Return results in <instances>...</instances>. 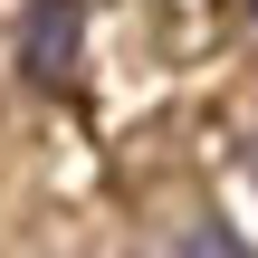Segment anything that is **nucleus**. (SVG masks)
<instances>
[{"instance_id":"obj_1","label":"nucleus","mask_w":258,"mask_h":258,"mask_svg":"<svg viewBox=\"0 0 258 258\" xmlns=\"http://www.w3.org/2000/svg\"><path fill=\"white\" fill-rule=\"evenodd\" d=\"M57 38H77V10H67V0H48V10L29 19V77H48V86L67 77V67H57Z\"/></svg>"}]
</instances>
